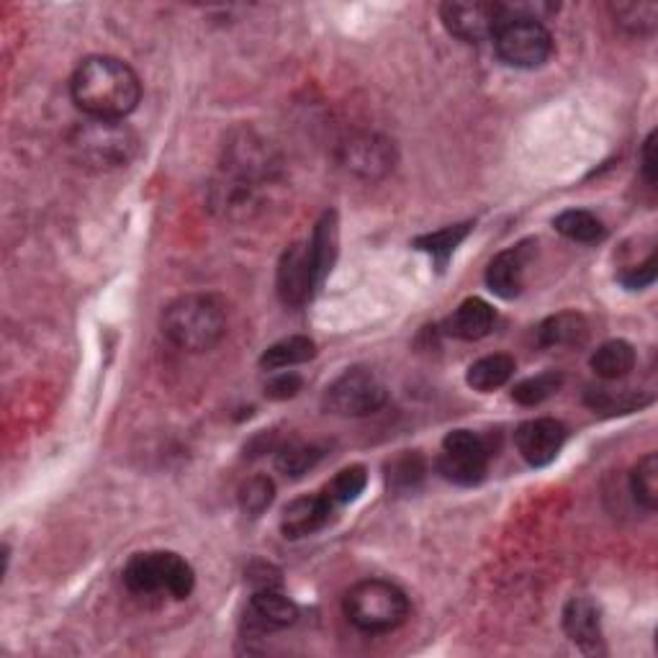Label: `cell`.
Here are the masks:
<instances>
[{
	"instance_id": "cell-24",
	"label": "cell",
	"mask_w": 658,
	"mask_h": 658,
	"mask_svg": "<svg viewBox=\"0 0 658 658\" xmlns=\"http://www.w3.org/2000/svg\"><path fill=\"white\" fill-rule=\"evenodd\" d=\"M338 239H340V229H338V214L327 212L321 216L317 229H314V237L309 239L311 242V252L314 260H317V268L321 273V279L332 271L334 258H338Z\"/></svg>"
},
{
	"instance_id": "cell-28",
	"label": "cell",
	"mask_w": 658,
	"mask_h": 658,
	"mask_svg": "<svg viewBox=\"0 0 658 658\" xmlns=\"http://www.w3.org/2000/svg\"><path fill=\"white\" fill-rule=\"evenodd\" d=\"M560 384H564V376H560V373L556 371L541 373V376L520 381V384L512 388V399L522 404V407H537V404L551 399V396L560 388Z\"/></svg>"
},
{
	"instance_id": "cell-16",
	"label": "cell",
	"mask_w": 658,
	"mask_h": 658,
	"mask_svg": "<svg viewBox=\"0 0 658 658\" xmlns=\"http://www.w3.org/2000/svg\"><path fill=\"white\" fill-rule=\"evenodd\" d=\"M342 162L348 164L350 170L358 175L373 178L386 173L388 168H392L394 155H392V145H388L386 139L378 137H355L350 139V145L342 147Z\"/></svg>"
},
{
	"instance_id": "cell-14",
	"label": "cell",
	"mask_w": 658,
	"mask_h": 658,
	"mask_svg": "<svg viewBox=\"0 0 658 658\" xmlns=\"http://www.w3.org/2000/svg\"><path fill=\"white\" fill-rule=\"evenodd\" d=\"M564 631L585 654H600L602 650L600 608L587 597H576V600L566 604Z\"/></svg>"
},
{
	"instance_id": "cell-15",
	"label": "cell",
	"mask_w": 658,
	"mask_h": 658,
	"mask_svg": "<svg viewBox=\"0 0 658 658\" xmlns=\"http://www.w3.org/2000/svg\"><path fill=\"white\" fill-rule=\"evenodd\" d=\"M527 247L518 245L512 250L499 252L486 268V286H489L499 298H514L522 291V279H525L527 265Z\"/></svg>"
},
{
	"instance_id": "cell-31",
	"label": "cell",
	"mask_w": 658,
	"mask_h": 658,
	"mask_svg": "<svg viewBox=\"0 0 658 658\" xmlns=\"http://www.w3.org/2000/svg\"><path fill=\"white\" fill-rule=\"evenodd\" d=\"M273 497L275 486L268 476H252L239 486V507H242V512L250 514V518L263 514L268 507L273 504Z\"/></svg>"
},
{
	"instance_id": "cell-32",
	"label": "cell",
	"mask_w": 658,
	"mask_h": 658,
	"mask_svg": "<svg viewBox=\"0 0 658 658\" xmlns=\"http://www.w3.org/2000/svg\"><path fill=\"white\" fill-rule=\"evenodd\" d=\"M321 458V451L314 445H288L279 451V458H275V466H279L281 474L286 476H304L306 470L317 466V461Z\"/></svg>"
},
{
	"instance_id": "cell-35",
	"label": "cell",
	"mask_w": 658,
	"mask_h": 658,
	"mask_svg": "<svg viewBox=\"0 0 658 658\" xmlns=\"http://www.w3.org/2000/svg\"><path fill=\"white\" fill-rule=\"evenodd\" d=\"M643 175H646L648 185L656 183V134H650L643 145Z\"/></svg>"
},
{
	"instance_id": "cell-9",
	"label": "cell",
	"mask_w": 658,
	"mask_h": 658,
	"mask_svg": "<svg viewBox=\"0 0 658 658\" xmlns=\"http://www.w3.org/2000/svg\"><path fill=\"white\" fill-rule=\"evenodd\" d=\"M440 19L455 39L466 44H481L494 39L504 24L502 3H478V0H451L440 5Z\"/></svg>"
},
{
	"instance_id": "cell-34",
	"label": "cell",
	"mask_w": 658,
	"mask_h": 658,
	"mask_svg": "<svg viewBox=\"0 0 658 658\" xmlns=\"http://www.w3.org/2000/svg\"><path fill=\"white\" fill-rule=\"evenodd\" d=\"M302 392V378L296 376V373H281V376H275L271 384L265 386V396H271V399H294V396Z\"/></svg>"
},
{
	"instance_id": "cell-23",
	"label": "cell",
	"mask_w": 658,
	"mask_h": 658,
	"mask_svg": "<svg viewBox=\"0 0 658 658\" xmlns=\"http://www.w3.org/2000/svg\"><path fill=\"white\" fill-rule=\"evenodd\" d=\"M648 401L650 396H640V392H633V388L597 386L587 392L589 407L594 411H608V415H627V411L640 409Z\"/></svg>"
},
{
	"instance_id": "cell-1",
	"label": "cell",
	"mask_w": 658,
	"mask_h": 658,
	"mask_svg": "<svg viewBox=\"0 0 658 658\" xmlns=\"http://www.w3.org/2000/svg\"><path fill=\"white\" fill-rule=\"evenodd\" d=\"M75 106L91 118H111L122 122L129 116L141 99L137 72L116 57L82 59L70 80Z\"/></svg>"
},
{
	"instance_id": "cell-3",
	"label": "cell",
	"mask_w": 658,
	"mask_h": 658,
	"mask_svg": "<svg viewBox=\"0 0 658 658\" xmlns=\"http://www.w3.org/2000/svg\"><path fill=\"white\" fill-rule=\"evenodd\" d=\"M139 149V139L129 126L111 118H88L70 132V152L82 168L111 170L129 164Z\"/></svg>"
},
{
	"instance_id": "cell-25",
	"label": "cell",
	"mask_w": 658,
	"mask_h": 658,
	"mask_svg": "<svg viewBox=\"0 0 658 658\" xmlns=\"http://www.w3.org/2000/svg\"><path fill=\"white\" fill-rule=\"evenodd\" d=\"M631 489L635 502H638L643 510L654 512L658 504V458L656 453L643 455V458L635 463L633 474H631Z\"/></svg>"
},
{
	"instance_id": "cell-17",
	"label": "cell",
	"mask_w": 658,
	"mask_h": 658,
	"mask_svg": "<svg viewBox=\"0 0 658 658\" xmlns=\"http://www.w3.org/2000/svg\"><path fill=\"white\" fill-rule=\"evenodd\" d=\"M494 319H497L494 317V309L484 298H466V302L451 314V319L445 321V329L453 338L474 342L491 332Z\"/></svg>"
},
{
	"instance_id": "cell-29",
	"label": "cell",
	"mask_w": 658,
	"mask_h": 658,
	"mask_svg": "<svg viewBox=\"0 0 658 658\" xmlns=\"http://www.w3.org/2000/svg\"><path fill=\"white\" fill-rule=\"evenodd\" d=\"M424 478V461L417 453H404L399 458H394L386 468L388 489L394 491H409L415 489Z\"/></svg>"
},
{
	"instance_id": "cell-11",
	"label": "cell",
	"mask_w": 658,
	"mask_h": 658,
	"mask_svg": "<svg viewBox=\"0 0 658 658\" xmlns=\"http://www.w3.org/2000/svg\"><path fill=\"white\" fill-rule=\"evenodd\" d=\"M564 443L566 428L558 420H551V417L522 422L518 432H514V445H518L520 455L535 468L548 466V463L556 461Z\"/></svg>"
},
{
	"instance_id": "cell-27",
	"label": "cell",
	"mask_w": 658,
	"mask_h": 658,
	"mask_svg": "<svg viewBox=\"0 0 658 658\" xmlns=\"http://www.w3.org/2000/svg\"><path fill=\"white\" fill-rule=\"evenodd\" d=\"M612 16H615L617 26H623L631 34H650L656 29L658 21V5L656 3H612Z\"/></svg>"
},
{
	"instance_id": "cell-2",
	"label": "cell",
	"mask_w": 658,
	"mask_h": 658,
	"mask_svg": "<svg viewBox=\"0 0 658 658\" xmlns=\"http://www.w3.org/2000/svg\"><path fill=\"white\" fill-rule=\"evenodd\" d=\"M224 329H227V311L214 296H181L162 311V334L189 353L212 350L224 338Z\"/></svg>"
},
{
	"instance_id": "cell-8",
	"label": "cell",
	"mask_w": 658,
	"mask_h": 658,
	"mask_svg": "<svg viewBox=\"0 0 658 658\" xmlns=\"http://www.w3.org/2000/svg\"><path fill=\"white\" fill-rule=\"evenodd\" d=\"M489 468V445L470 430H453L443 440V453L438 458V470L447 481L458 486H476L484 481Z\"/></svg>"
},
{
	"instance_id": "cell-4",
	"label": "cell",
	"mask_w": 658,
	"mask_h": 658,
	"mask_svg": "<svg viewBox=\"0 0 658 658\" xmlns=\"http://www.w3.org/2000/svg\"><path fill=\"white\" fill-rule=\"evenodd\" d=\"M124 585L132 594L152 597L168 594L173 600H185L196 585L191 564L178 553L149 551L137 553L124 568Z\"/></svg>"
},
{
	"instance_id": "cell-21",
	"label": "cell",
	"mask_w": 658,
	"mask_h": 658,
	"mask_svg": "<svg viewBox=\"0 0 658 658\" xmlns=\"http://www.w3.org/2000/svg\"><path fill=\"white\" fill-rule=\"evenodd\" d=\"M553 227L564 237L571 239V242L581 245L602 242L604 235H608L602 219H597L592 212H585V208H568V212L558 214L556 219H553Z\"/></svg>"
},
{
	"instance_id": "cell-26",
	"label": "cell",
	"mask_w": 658,
	"mask_h": 658,
	"mask_svg": "<svg viewBox=\"0 0 658 658\" xmlns=\"http://www.w3.org/2000/svg\"><path fill=\"white\" fill-rule=\"evenodd\" d=\"M468 231H470V224H455V227H445L440 231H432V235L417 237L415 247L422 252H430V256L438 260V265L443 268L447 263V258L455 252V247L468 237Z\"/></svg>"
},
{
	"instance_id": "cell-6",
	"label": "cell",
	"mask_w": 658,
	"mask_h": 658,
	"mask_svg": "<svg viewBox=\"0 0 658 658\" xmlns=\"http://www.w3.org/2000/svg\"><path fill=\"white\" fill-rule=\"evenodd\" d=\"M494 49L504 65L518 70H535L553 55V36L541 21L507 19L494 34Z\"/></svg>"
},
{
	"instance_id": "cell-20",
	"label": "cell",
	"mask_w": 658,
	"mask_h": 658,
	"mask_svg": "<svg viewBox=\"0 0 658 658\" xmlns=\"http://www.w3.org/2000/svg\"><path fill=\"white\" fill-rule=\"evenodd\" d=\"M592 371L604 381H620L635 368V350L625 340L602 342L592 355Z\"/></svg>"
},
{
	"instance_id": "cell-30",
	"label": "cell",
	"mask_w": 658,
	"mask_h": 658,
	"mask_svg": "<svg viewBox=\"0 0 658 658\" xmlns=\"http://www.w3.org/2000/svg\"><path fill=\"white\" fill-rule=\"evenodd\" d=\"M365 484H368V474H365V468L363 466H350L345 470H340V474L332 478V484L327 486L325 494L334 507L350 504V502H355L358 497H361Z\"/></svg>"
},
{
	"instance_id": "cell-19",
	"label": "cell",
	"mask_w": 658,
	"mask_h": 658,
	"mask_svg": "<svg viewBox=\"0 0 658 658\" xmlns=\"http://www.w3.org/2000/svg\"><path fill=\"white\" fill-rule=\"evenodd\" d=\"M514 371H518L514 358L502 355V353L486 355V358H481V361H476L474 365H470L466 381L474 392L489 394V392H497V388H502L504 384H510Z\"/></svg>"
},
{
	"instance_id": "cell-12",
	"label": "cell",
	"mask_w": 658,
	"mask_h": 658,
	"mask_svg": "<svg viewBox=\"0 0 658 658\" xmlns=\"http://www.w3.org/2000/svg\"><path fill=\"white\" fill-rule=\"evenodd\" d=\"M296 604L291 602L286 594H281L275 587H265L258 589V592L250 597V602H247L245 631L256 635L286 631V627L296 623Z\"/></svg>"
},
{
	"instance_id": "cell-7",
	"label": "cell",
	"mask_w": 658,
	"mask_h": 658,
	"mask_svg": "<svg viewBox=\"0 0 658 658\" xmlns=\"http://www.w3.org/2000/svg\"><path fill=\"white\" fill-rule=\"evenodd\" d=\"M388 392L376 373L350 368L325 392V409L338 417H371L386 407Z\"/></svg>"
},
{
	"instance_id": "cell-5",
	"label": "cell",
	"mask_w": 658,
	"mask_h": 658,
	"mask_svg": "<svg viewBox=\"0 0 658 658\" xmlns=\"http://www.w3.org/2000/svg\"><path fill=\"white\" fill-rule=\"evenodd\" d=\"M345 617L363 633H392L409 617V600L392 581L365 579L345 594Z\"/></svg>"
},
{
	"instance_id": "cell-22",
	"label": "cell",
	"mask_w": 658,
	"mask_h": 658,
	"mask_svg": "<svg viewBox=\"0 0 658 658\" xmlns=\"http://www.w3.org/2000/svg\"><path fill=\"white\" fill-rule=\"evenodd\" d=\"M317 355V345L309 338H288L271 345L260 358V365L268 371L291 368V365H302Z\"/></svg>"
},
{
	"instance_id": "cell-10",
	"label": "cell",
	"mask_w": 658,
	"mask_h": 658,
	"mask_svg": "<svg viewBox=\"0 0 658 658\" xmlns=\"http://www.w3.org/2000/svg\"><path fill=\"white\" fill-rule=\"evenodd\" d=\"M321 279L317 260H314L311 242H294L283 252L279 263V296L286 306H304L317 291Z\"/></svg>"
},
{
	"instance_id": "cell-18",
	"label": "cell",
	"mask_w": 658,
	"mask_h": 658,
	"mask_svg": "<svg viewBox=\"0 0 658 658\" xmlns=\"http://www.w3.org/2000/svg\"><path fill=\"white\" fill-rule=\"evenodd\" d=\"M589 338V325L581 314L560 311L553 314L537 327V340L545 348H579Z\"/></svg>"
},
{
	"instance_id": "cell-13",
	"label": "cell",
	"mask_w": 658,
	"mask_h": 658,
	"mask_svg": "<svg viewBox=\"0 0 658 658\" xmlns=\"http://www.w3.org/2000/svg\"><path fill=\"white\" fill-rule=\"evenodd\" d=\"M334 504L329 502L327 494H317V497H302L294 499L281 514V530L283 535L296 541V537H306L319 533L332 518Z\"/></svg>"
},
{
	"instance_id": "cell-33",
	"label": "cell",
	"mask_w": 658,
	"mask_h": 658,
	"mask_svg": "<svg viewBox=\"0 0 658 658\" xmlns=\"http://www.w3.org/2000/svg\"><path fill=\"white\" fill-rule=\"evenodd\" d=\"M617 281L623 283L627 291H643V288L654 286V281H656V252H650V256L643 260L640 265H631V268H625V271H620Z\"/></svg>"
}]
</instances>
